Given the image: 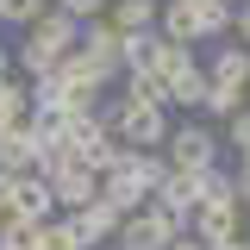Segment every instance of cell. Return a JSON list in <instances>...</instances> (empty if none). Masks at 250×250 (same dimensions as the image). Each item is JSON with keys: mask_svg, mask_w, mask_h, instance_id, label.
Returning a JSON list of instances; mask_svg holds the SVG:
<instances>
[{"mask_svg": "<svg viewBox=\"0 0 250 250\" xmlns=\"http://www.w3.org/2000/svg\"><path fill=\"white\" fill-rule=\"evenodd\" d=\"M106 119H113V131H119V144H131V150H163V144H169V119H163V106L119 100V106H106Z\"/></svg>", "mask_w": 250, "mask_h": 250, "instance_id": "1", "label": "cell"}, {"mask_svg": "<svg viewBox=\"0 0 250 250\" xmlns=\"http://www.w3.org/2000/svg\"><path fill=\"white\" fill-rule=\"evenodd\" d=\"M169 238H182V213H169V207L144 200L138 213L119 219V238H113V244H125V250H163Z\"/></svg>", "mask_w": 250, "mask_h": 250, "instance_id": "2", "label": "cell"}, {"mask_svg": "<svg viewBox=\"0 0 250 250\" xmlns=\"http://www.w3.org/2000/svg\"><path fill=\"white\" fill-rule=\"evenodd\" d=\"M44 175H50V194H57V207H62V213H82L94 194H100V169H94V163H82L75 150L62 156V163H50Z\"/></svg>", "mask_w": 250, "mask_h": 250, "instance_id": "3", "label": "cell"}, {"mask_svg": "<svg viewBox=\"0 0 250 250\" xmlns=\"http://www.w3.org/2000/svg\"><path fill=\"white\" fill-rule=\"evenodd\" d=\"M163 156H169V169H213V163H219V131H207L200 119L169 125V144H163Z\"/></svg>", "mask_w": 250, "mask_h": 250, "instance_id": "4", "label": "cell"}, {"mask_svg": "<svg viewBox=\"0 0 250 250\" xmlns=\"http://www.w3.org/2000/svg\"><path fill=\"white\" fill-rule=\"evenodd\" d=\"M182 231H194L207 250H219V244H231V238H244V213L238 207H194L182 219Z\"/></svg>", "mask_w": 250, "mask_h": 250, "instance_id": "5", "label": "cell"}, {"mask_svg": "<svg viewBox=\"0 0 250 250\" xmlns=\"http://www.w3.org/2000/svg\"><path fill=\"white\" fill-rule=\"evenodd\" d=\"M6 213H19V219H50V213H57L50 175H44V169H19V175H13V200H6Z\"/></svg>", "mask_w": 250, "mask_h": 250, "instance_id": "6", "label": "cell"}, {"mask_svg": "<svg viewBox=\"0 0 250 250\" xmlns=\"http://www.w3.org/2000/svg\"><path fill=\"white\" fill-rule=\"evenodd\" d=\"M156 25H163V38H175V44H207V25H200V6L194 0H163L156 6Z\"/></svg>", "mask_w": 250, "mask_h": 250, "instance_id": "7", "label": "cell"}, {"mask_svg": "<svg viewBox=\"0 0 250 250\" xmlns=\"http://www.w3.org/2000/svg\"><path fill=\"white\" fill-rule=\"evenodd\" d=\"M82 50H88L94 62H106V69H119V50H125V31L106 19V13H94V19H82Z\"/></svg>", "mask_w": 250, "mask_h": 250, "instance_id": "8", "label": "cell"}, {"mask_svg": "<svg viewBox=\"0 0 250 250\" xmlns=\"http://www.w3.org/2000/svg\"><path fill=\"white\" fill-rule=\"evenodd\" d=\"M119 219H125V213H113V207H106V200L94 194L88 207L75 213V231H82V250H100V244H113V238H119Z\"/></svg>", "mask_w": 250, "mask_h": 250, "instance_id": "9", "label": "cell"}, {"mask_svg": "<svg viewBox=\"0 0 250 250\" xmlns=\"http://www.w3.org/2000/svg\"><path fill=\"white\" fill-rule=\"evenodd\" d=\"M57 75H62V82H69V88H88V94H106V82H113L119 69H106V62H94L88 50L75 44V50H69V57L57 62Z\"/></svg>", "mask_w": 250, "mask_h": 250, "instance_id": "10", "label": "cell"}, {"mask_svg": "<svg viewBox=\"0 0 250 250\" xmlns=\"http://www.w3.org/2000/svg\"><path fill=\"white\" fill-rule=\"evenodd\" d=\"M150 200H156V207H169V213H182V219H188L194 207H200V169H169V182L156 188Z\"/></svg>", "mask_w": 250, "mask_h": 250, "instance_id": "11", "label": "cell"}, {"mask_svg": "<svg viewBox=\"0 0 250 250\" xmlns=\"http://www.w3.org/2000/svg\"><path fill=\"white\" fill-rule=\"evenodd\" d=\"M100 200H106L113 213H138V207H144L150 194L131 182V169H100Z\"/></svg>", "mask_w": 250, "mask_h": 250, "instance_id": "12", "label": "cell"}, {"mask_svg": "<svg viewBox=\"0 0 250 250\" xmlns=\"http://www.w3.org/2000/svg\"><path fill=\"white\" fill-rule=\"evenodd\" d=\"M31 119V113H25ZM0 125V169H38V150H31V125Z\"/></svg>", "mask_w": 250, "mask_h": 250, "instance_id": "13", "label": "cell"}, {"mask_svg": "<svg viewBox=\"0 0 250 250\" xmlns=\"http://www.w3.org/2000/svg\"><path fill=\"white\" fill-rule=\"evenodd\" d=\"M207 75L225 82V88H250V50H244V44H219L213 62H207Z\"/></svg>", "mask_w": 250, "mask_h": 250, "instance_id": "14", "label": "cell"}, {"mask_svg": "<svg viewBox=\"0 0 250 250\" xmlns=\"http://www.w3.org/2000/svg\"><path fill=\"white\" fill-rule=\"evenodd\" d=\"M207 82H213V75H207L200 62H182V69L169 75V106H194V113H200V100H207Z\"/></svg>", "mask_w": 250, "mask_h": 250, "instance_id": "15", "label": "cell"}, {"mask_svg": "<svg viewBox=\"0 0 250 250\" xmlns=\"http://www.w3.org/2000/svg\"><path fill=\"white\" fill-rule=\"evenodd\" d=\"M200 207H244L238 200V175H225V169H200Z\"/></svg>", "mask_w": 250, "mask_h": 250, "instance_id": "16", "label": "cell"}, {"mask_svg": "<svg viewBox=\"0 0 250 250\" xmlns=\"http://www.w3.org/2000/svg\"><path fill=\"white\" fill-rule=\"evenodd\" d=\"M106 19L119 31H150L156 25V0H106Z\"/></svg>", "mask_w": 250, "mask_h": 250, "instance_id": "17", "label": "cell"}, {"mask_svg": "<svg viewBox=\"0 0 250 250\" xmlns=\"http://www.w3.org/2000/svg\"><path fill=\"white\" fill-rule=\"evenodd\" d=\"M125 169H131V182L144 188V194H156V188L169 182V156H163V150H131Z\"/></svg>", "mask_w": 250, "mask_h": 250, "instance_id": "18", "label": "cell"}, {"mask_svg": "<svg viewBox=\"0 0 250 250\" xmlns=\"http://www.w3.org/2000/svg\"><path fill=\"white\" fill-rule=\"evenodd\" d=\"M156 38H163V31H125V50H119V69H125V75H138V69L156 62Z\"/></svg>", "mask_w": 250, "mask_h": 250, "instance_id": "19", "label": "cell"}, {"mask_svg": "<svg viewBox=\"0 0 250 250\" xmlns=\"http://www.w3.org/2000/svg\"><path fill=\"white\" fill-rule=\"evenodd\" d=\"M125 100H144V106H169V82H163L156 69H138V75H125Z\"/></svg>", "mask_w": 250, "mask_h": 250, "instance_id": "20", "label": "cell"}, {"mask_svg": "<svg viewBox=\"0 0 250 250\" xmlns=\"http://www.w3.org/2000/svg\"><path fill=\"white\" fill-rule=\"evenodd\" d=\"M25 113H31V88L13 82V75H0V125H19Z\"/></svg>", "mask_w": 250, "mask_h": 250, "instance_id": "21", "label": "cell"}, {"mask_svg": "<svg viewBox=\"0 0 250 250\" xmlns=\"http://www.w3.org/2000/svg\"><path fill=\"white\" fill-rule=\"evenodd\" d=\"M250 88H225V82H207V100H200V113H213V119H231L238 106H244Z\"/></svg>", "mask_w": 250, "mask_h": 250, "instance_id": "22", "label": "cell"}, {"mask_svg": "<svg viewBox=\"0 0 250 250\" xmlns=\"http://www.w3.org/2000/svg\"><path fill=\"white\" fill-rule=\"evenodd\" d=\"M182 62H194V44H175V38H156V75H163V82H169V75H175V69H182Z\"/></svg>", "mask_w": 250, "mask_h": 250, "instance_id": "23", "label": "cell"}, {"mask_svg": "<svg viewBox=\"0 0 250 250\" xmlns=\"http://www.w3.org/2000/svg\"><path fill=\"white\" fill-rule=\"evenodd\" d=\"M194 6H200V25H207V38H225V31H231V13H238L231 0H194Z\"/></svg>", "mask_w": 250, "mask_h": 250, "instance_id": "24", "label": "cell"}, {"mask_svg": "<svg viewBox=\"0 0 250 250\" xmlns=\"http://www.w3.org/2000/svg\"><path fill=\"white\" fill-rule=\"evenodd\" d=\"M50 0H0V25H31Z\"/></svg>", "mask_w": 250, "mask_h": 250, "instance_id": "25", "label": "cell"}, {"mask_svg": "<svg viewBox=\"0 0 250 250\" xmlns=\"http://www.w3.org/2000/svg\"><path fill=\"white\" fill-rule=\"evenodd\" d=\"M225 144H231V150H238V156L250 150V106H238V113L225 119Z\"/></svg>", "mask_w": 250, "mask_h": 250, "instance_id": "26", "label": "cell"}, {"mask_svg": "<svg viewBox=\"0 0 250 250\" xmlns=\"http://www.w3.org/2000/svg\"><path fill=\"white\" fill-rule=\"evenodd\" d=\"M69 19H94V13H106V0H57Z\"/></svg>", "mask_w": 250, "mask_h": 250, "instance_id": "27", "label": "cell"}, {"mask_svg": "<svg viewBox=\"0 0 250 250\" xmlns=\"http://www.w3.org/2000/svg\"><path fill=\"white\" fill-rule=\"evenodd\" d=\"M231 38H238V44H244V50H250V0H244V6H238V13H231Z\"/></svg>", "mask_w": 250, "mask_h": 250, "instance_id": "28", "label": "cell"}, {"mask_svg": "<svg viewBox=\"0 0 250 250\" xmlns=\"http://www.w3.org/2000/svg\"><path fill=\"white\" fill-rule=\"evenodd\" d=\"M163 250H207V244H200L194 231H182V238H169V244H163Z\"/></svg>", "mask_w": 250, "mask_h": 250, "instance_id": "29", "label": "cell"}, {"mask_svg": "<svg viewBox=\"0 0 250 250\" xmlns=\"http://www.w3.org/2000/svg\"><path fill=\"white\" fill-rule=\"evenodd\" d=\"M0 75H13V50L6 44H0Z\"/></svg>", "mask_w": 250, "mask_h": 250, "instance_id": "30", "label": "cell"}, {"mask_svg": "<svg viewBox=\"0 0 250 250\" xmlns=\"http://www.w3.org/2000/svg\"><path fill=\"white\" fill-rule=\"evenodd\" d=\"M219 250H250V238H231V244H219Z\"/></svg>", "mask_w": 250, "mask_h": 250, "instance_id": "31", "label": "cell"}, {"mask_svg": "<svg viewBox=\"0 0 250 250\" xmlns=\"http://www.w3.org/2000/svg\"><path fill=\"white\" fill-rule=\"evenodd\" d=\"M244 207H250V200H244Z\"/></svg>", "mask_w": 250, "mask_h": 250, "instance_id": "32", "label": "cell"}, {"mask_svg": "<svg viewBox=\"0 0 250 250\" xmlns=\"http://www.w3.org/2000/svg\"><path fill=\"white\" fill-rule=\"evenodd\" d=\"M0 250H6V244H0Z\"/></svg>", "mask_w": 250, "mask_h": 250, "instance_id": "33", "label": "cell"}]
</instances>
